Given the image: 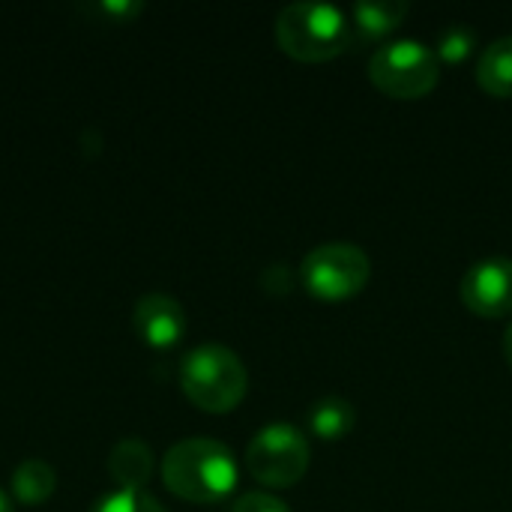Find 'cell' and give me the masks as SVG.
Wrapping results in <instances>:
<instances>
[{
    "mask_svg": "<svg viewBox=\"0 0 512 512\" xmlns=\"http://www.w3.org/2000/svg\"><path fill=\"white\" fill-rule=\"evenodd\" d=\"M162 483L189 504H216L237 486L234 453L210 438L180 441L165 453Z\"/></svg>",
    "mask_w": 512,
    "mask_h": 512,
    "instance_id": "6da1fadb",
    "label": "cell"
},
{
    "mask_svg": "<svg viewBox=\"0 0 512 512\" xmlns=\"http://www.w3.org/2000/svg\"><path fill=\"white\" fill-rule=\"evenodd\" d=\"M351 30L348 12L321 0L288 3L276 18V39L282 51L306 63L336 57L351 42Z\"/></svg>",
    "mask_w": 512,
    "mask_h": 512,
    "instance_id": "7a4b0ae2",
    "label": "cell"
},
{
    "mask_svg": "<svg viewBox=\"0 0 512 512\" xmlns=\"http://www.w3.org/2000/svg\"><path fill=\"white\" fill-rule=\"evenodd\" d=\"M180 384L189 402L201 411L228 414L243 402L249 390V372L231 348L201 345L186 354L180 366Z\"/></svg>",
    "mask_w": 512,
    "mask_h": 512,
    "instance_id": "3957f363",
    "label": "cell"
},
{
    "mask_svg": "<svg viewBox=\"0 0 512 512\" xmlns=\"http://www.w3.org/2000/svg\"><path fill=\"white\" fill-rule=\"evenodd\" d=\"M369 78L387 96L420 99L435 90L441 78V60L435 48L420 39H393L375 48L369 60Z\"/></svg>",
    "mask_w": 512,
    "mask_h": 512,
    "instance_id": "277c9868",
    "label": "cell"
},
{
    "mask_svg": "<svg viewBox=\"0 0 512 512\" xmlns=\"http://www.w3.org/2000/svg\"><path fill=\"white\" fill-rule=\"evenodd\" d=\"M372 276L369 255L345 240L315 246L300 261V282L312 297L321 300H348L366 288Z\"/></svg>",
    "mask_w": 512,
    "mask_h": 512,
    "instance_id": "5b68a950",
    "label": "cell"
},
{
    "mask_svg": "<svg viewBox=\"0 0 512 512\" xmlns=\"http://www.w3.org/2000/svg\"><path fill=\"white\" fill-rule=\"evenodd\" d=\"M246 468L261 486H294L309 468V441L291 423H270L249 441Z\"/></svg>",
    "mask_w": 512,
    "mask_h": 512,
    "instance_id": "8992f818",
    "label": "cell"
},
{
    "mask_svg": "<svg viewBox=\"0 0 512 512\" xmlns=\"http://www.w3.org/2000/svg\"><path fill=\"white\" fill-rule=\"evenodd\" d=\"M462 303L483 315L501 318L512 312V258L492 255L474 261L462 276Z\"/></svg>",
    "mask_w": 512,
    "mask_h": 512,
    "instance_id": "52a82bcc",
    "label": "cell"
},
{
    "mask_svg": "<svg viewBox=\"0 0 512 512\" xmlns=\"http://www.w3.org/2000/svg\"><path fill=\"white\" fill-rule=\"evenodd\" d=\"M135 333L153 348H171L186 333V312L168 294H147L135 303Z\"/></svg>",
    "mask_w": 512,
    "mask_h": 512,
    "instance_id": "ba28073f",
    "label": "cell"
},
{
    "mask_svg": "<svg viewBox=\"0 0 512 512\" xmlns=\"http://www.w3.org/2000/svg\"><path fill=\"white\" fill-rule=\"evenodd\" d=\"M108 471L123 492H141L153 474V453L141 441H120L111 450Z\"/></svg>",
    "mask_w": 512,
    "mask_h": 512,
    "instance_id": "9c48e42d",
    "label": "cell"
},
{
    "mask_svg": "<svg viewBox=\"0 0 512 512\" xmlns=\"http://www.w3.org/2000/svg\"><path fill=\"white\" fill-rule=\"evenodd\" d=\"M408 15L405 0H360L351 9V27L360 39H381L402 24Z\"/></svg>",
    "mask_w": 512,
    "mask_h": 512,
    "instance_id": "30bf717a",
    "label": "cell"
},
{
    "mask_svg": "<svg viewBox=\"0 0 512 512\" xmlns=\"http://www.w3.org/2000/svg\"><path fill=\"white\" fill-rule=\"evenodd\" d=\"M477 78L492 96H512V33L489 42L477 63Z\"/></svg>",
    "mask_w": 512,
    "mask_h": 512,
    "instance_id": "8fae6325",
    "label": "cell"
},
{
    "mask_svg": "<svg viewBox=\"0 0 512 512\" xmlns=\"http://www.w3.org/2000/svg\"><path fill=\"white\" fill-rule=\"evenodd\" d=\"M57 489L54 468L45 465L42 459H27L15 468L12 474V498L24 507H39L45 504Z\"/></svg>",
    "mask_w": 512,
    "mask_h": 512,
    "instance_id": "7c38bea8",
    "label": "cell"
},
{
    "mask_svg": "<svg viewBox=\"0 0 512 512\" xmlns=\"http://www.w3.org/2000/svg\"><path fill=\"white\" fill-rule=\"evenodd\" d=\"M357 423V411L348 399H339V396H327V399H318L312 408H309V429L318 435V438H327V441H336V438H345Z\"/></svg>",
    "mask_w": 512,
    "mask_h": 512,
    "instance_id": "4fadbf2b",
    "label": "cell"
},
{
    "mask_svg": "<svg viewBox=\"0 0 512 512\" xmlns=\"http://www.w3.org/2000/svg\"><path fill=\"white\" fill-rule=\"evenodd\" d=\"M477 48V33L471 24H462V21H453L447 24L441 33H438V60H447V63H462L471 51Z\"/></svg>",
    "mask_w": 512,
    "mask_h": 512,
    "instance_id": "5bb4252c",
    "label": "cell"
},
{
    "mask_svg": "<svg viewBox=\"0 0 512 512\" xmlns=\"http://www.w3.org/2000/svg\"><path fill=\"white\" fill-rule=\"evenodd\" d=\"M90 512H168L153 495L147 492H111L105 498H99Z\"/></svg>",
    "mask_w": 512,
    "mask_h": 512,
    "instance_id": "9a60e30c",
    "label": "cell"
},
{
    "mask_svg": "<svg viewBox=\"0 0 512 512\" xmlns=\"http://www.w3.org/2000/svg\"><path fill=\"white\" fill-rule=\"evenodd\" d=\"M234 512H291L285 501H279L276 495H267V492H249L243 495L237 504H234Z\"/></svg>",
    "mask_w": 512,
    "mask_h": 512,
    "instance_id": "2e32d148",
    "label": "cell"
},
{
    "mask_svg": "<svg viewBox=\"0 0 512 512\" xmlns=\"http://www.w3.org/2000/svg\"><path fill=\"white\" fill-rule=\"evenodd\" d=\"M0 512H15V504H12V498L0 489Z\"/></svg>",
    "mask_w": 512,
    "mask_h": 512,
    "instance_id": "e0dca14e",
    "label": "cell"
},
{
    "mask_svg": "<svg viewBox=\"0 0 512 512\" xmlns=\"http://www.w3.org/2000/svg\"><path fill=\"white\" fill-rule=\"evenodd\" d=\"M504 351H507V360H510L512 366V324L507 327V336H504Z\"/></svg>",
    "mask_w": 512,
    "mask_h": 512,
    "instance_id": "ac0fdd59",
    "label": "cell"
}]
</instances>
